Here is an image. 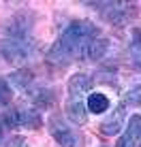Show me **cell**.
<instances>
[{
  "label": "cell",
  "instance_id": "cell-1",
  "mask_svg": "<svg viewBox=\"0 0 141 147\" xmlns=\"http://www.w3.org/2000/svg\"><path fill=\"white\" fill-rule=\"evenodd\" d=\"M98 36V26L88 19H77L68 24L58 40L52 45L47 60L58 66H66L75 60H85V49L92 38Z\"/></svg>",
  "mask_w": 141,
  "mask_h": 147
},
{
  "label": "cell",
  "instance_id": "cell-2",
  "mask_svg": "<svg viewBox=\"0 0 141 147\" xmlns=\"http://www.w3.org/2000/svg\"><path fill=\"white\" fill-rule=\"evenodd\" d=\"M0 53L9 64H26L34 53L32 40L26 36V32H13L11 36L2 38L0 43Z\"/></svg>",
  "mask_w": 141,
  "mask_h": 147
},
{
  "label": "cell",
  "instance_id": "cell-3",
  "mask_svg": "<svg viewBox=\"0 0 141 147\" xmlns=\"http://www.w3.org/2000/svg\"><path fill=\"white\" fill-rule=\"evenodd\" d=\"M47 124H49V132L60 147H81L79 134L73 130V126H68L62 119V115H52Z\"/></svg>",
  "mask_w": 141,
  "mask_h": 147
},
{
  "label": "cell",
  "instance_id": "cell-4",
  "mask_svg": "<svg viewBox=\"0 0 141 147\" xmlns=\"http://www.w3.org/2000/svg\"><path fill=\"white\" fill-rule=\"evenodd\" d=\"M124 126H126V109H124V105H118L107 117L100 121V128L98 130L105 136H115V134L122 132Z\"/></svg>",
  "mask_w": 141,
  "mask_h": 147
},
{
  "label": "cell",
  "instance_id": "cell-5",
  "mask_svg": "<svg viewBox=\"0 0 141 147\" xmlns=\"http://www.w3.org/2000/svg\"><path fill=\"white\" fill-rule=\"evenodd\" d=\"M15 119H17V128H28L37 130L43 126V117L39 113V109L30 107V105H19L15 107Z\"/></svg>",
  "mask_w": 141,
  "mask_h": 147
},
{
  "label": "cell",
  "instance_id": "cell-6",
  "mask_svg": "<svg viewBox=\"0 0 141 147\" xmlns=\"http://www.w3.org/2000/svg\"><path fill=\"white\" fill-rule=\"evenodd\" d=\"M66 117L77 126H83L85 121H88V109H85V98L83 96H68Z\"/></svg>",
  "mask_w": 141,
  "mask_h": 147
},
{
  "label": "cell",
  "instance_id": "cell-7",
  "mask_svg": "<svg viewBox=\"0 0 141 147\" xmlns=\"http://www.w3.org/2000/svg\"><path fill=\"white\" fill-rule=\"evenodd\" d=\"M94 79L88 73H75L68 79V96H85V92L92 90Z\"/></svg>",
  "mask_w": 141,
  "mask_h": 147
},
{
  "label": "cell",
  "instance_id": "cell-8",
  "mask_svg": "<svg viewBox=\"0 0 141 147\" xmlns=\"http://www.w3.org/2000/svg\"><path fill=\"white\" fill-rule=\"evenodd\" d=\"M100 7H103V15L111 24H124L126 17H128V7H130V4H124V2H105V4H100Z\"/></svg>",
  "mask_w": 141,
  "mask_h": 147
},
{
  "label": "cell",
  "instance_id": "cell-9",
  "mask_svg": "<svg viewBox=\"0 0 141 147\" xmlns=\"http://www.w3.org/2000/svg\"><path fill=\"white\" fill-rule=\"evenodd\" d=\"M128 147H141V115H130L126 121V134H124Z\"/></svg>",
  "mask_w": 141,
  "mask_h": 147
},
{
  "label": "cell",
  "instance_id": "cell-10",
  "mask_svg": "<svg viewBox=\"0 0 141 147\" xmlns=\"http://www.w3.org/2000/svg\"><path fill=\"white\" fill-rule=\"evenodd\" d=\"M109 107H111V102H109V98L103 92H92L85 98V109H88V113L98 115V113H105Z\"/></svg>",
  "mask_w": 141,
  "mask_h": 147
},
{
  "label": "cell",
  "instance_id": "cell-11",
  "mask_svg": "<svg viewBox=\"0 0 141 147\" xmlns=\"http://www.w3.org/2000/svg\"><path fill=\"white\" fill-rule=\"evenodd\" d=\"M109 49V40L107 38H92L88 43V49H85V60H100L105 58V53H107Z\"/></svg>",
  "mask_w": 141,
  "mask_h": 147
},
{
  "label": "cell",
  "instance_id": "cell-12",
  "mask_svg": "<svg viewBox=\"0 0 141 147\" xmlns=\"http://www.w3.org/2000/svg\"><path fill=\"white\" fill-rule=\"evenodd\" d=\"M30 83H32V73H30V70H15V73L9 75V85H11V90L28 92Z\"/></svg>",
  "mask_w": 141,
  "mask_h": 147
},
{
  "label": "cell",
  "instance_id": "cell-13",
  "mask_svg": "<svg viewBox=\"0 0 141 147\" xmlns=\"http://www.w3.org/2000/svg\"><path fill=\"white\" fill-rule=\"evenodd\" d=\"M130 58H133L135 66L141 68V30H135V32H133V40H130Z\"/></svg>",
  "mask_w": 141,
  "mask_h": 147
},
{
  "label": "cell",
  "instance_id": "cell-14",
  "mask_svg": "<svg viewBox=\"0 0 141 147\" xmlns=\"http://www.w3.org/2000/svg\"><path fill=\"white\" fill-rule=\"evenodd\" d=\"M13 98V90L9 85V81L4 77H0V107H9Z\"/></svg>",
  "mask_w": 141,
  "mask_h": 147
},
{
  "label": "cell",
  "instance_id": "cell-15",
  "mask_svg": "<svg viewBox=\"0 0 141 147\" xmlns=\"http://www.w3.org/2000/svg\"><path fill=\"white\" fill-rule=\"evenodd\" d=\"M32 98L37 105L41 107H52L54 105V92L52 90H39V92H32Z\"/></svg>",
  "mask_w": 141,
  "mask_h": 147
},
{
  "label": "cell",
  "instance_id": "cell-16",
  "mask_svg": "<svg viewBox=\"0 0 141 147\" xmlns=\"http://www.w3.org/2000/svg\"><path fill=\"white\" fill-rule=\"evenodd\" d=\"M126 105H130V107H141V83H135L126 92Z\"/></svg>",
  "mask_w": 141,
  "mask_h": 147
},
{
  "label": "cell",
  "instance_id": "cell-17",
  "mask_svg": "<svg viewBox=\"0 0 141 147\" xmlns=\"http://www.w3.org/2000/svg\"><path fill=\"white\" fill-rule=\"evenodd\" d=\"M0 147H26V143L22 136H11V139H4Z\"/></svg>",
  "mask_w": 141,
  "mask_h": 147
},
{
  "label": "cell",
  "instance_id": "cell-18",
  "mask_svg": "<svg viewBox=\"0 0 141 147\" xmlns=\"http://www.w3.org/2000/svg\"><path fill=\"white\" fill-rule=\"evenodd\" d=\"M7 126H4V121H2V115H0V145H2V141L7 139Z\"/></svg>",
  "mask_w": 141,
  "mask_h": 147
},
{
  "label": "cell",
  "instance_id": "cell-19",
  "mask_svg": "<svg viewBox=\"0 0 141 147\" xmlns=\"http://www.w3.org/2000/svg\"><path fill=\"white\" fill-rule=\"evenodd\" d=\"M115 147H128V145H126V141H124V136L118 141V145H115Z\"/></svg>",
  "mask_w": 141,
  "mask_h": 147
}]
</instances>
